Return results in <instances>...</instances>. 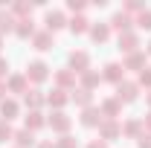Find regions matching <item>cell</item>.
Segmentation results:
<instances>
[{
	"label": "cell",
	"mask_w": 151,
	"mask_h": 148,
	"mask_svg": "<svg viewBox=\"0 0 151 148\" xmlns=\"http://www.w3.org/2000/svg\"><path fill=\"white\" fill-rule=\"evenodd\" d=\"M131 15H125V12H116V15H113L111 18V23H108V26H111V29H119V32H122V35H125V32H131Z\"/></svg>",
	"instance_id": "8"
},
{
	"label": "cell",
	"mask_w": 151,
	"mask_h": 148,
	"mask_svg": "<svg viewBox=\"0 0 151 148\" xmlns=\"http://www.w3.org/2000/svg\"><path fill=\"white\" fill-rule=\"evenodd\" d=\"M76 105H81V108H90V102H93V96H90V90H84V87H78V90L70 96Z\"/></svg>",
	"instance_id": "25"
},
{
	"label": "cell",
	"mask_w": 151,
	"mask_h": 148,
	"mask_svg": "<svg viewBox=\"0 0 151 148\" xmlns=\"http://www.w3.org/2000/svg\"><path fill=\"white\" fill-rule=\"evenodd\" d=\"M137 26H139V29H151V9H142V12L137 15Z\"/></svg>",
	"instance_id": "28"
},
{
	"label": "cell",
	"mask_w": 151,
	"mask_h": 148,
	"mask_svg": "<svg viewBox=\"0 0 151 148\" xmlns=\"http://www.w3.org/2000/svg\"><path fill=\"white\" fill-rule=\"evenodd\" d=\"M18 113H20V105L15 102V99H3V102H0V116H3L6 122H9V119H15Z\"/></svg>",
	"instance_id": "14"
},
{
	"label": "cell",
	"mask_w": 151,
	"mask_h": 148,
	"mask_svg": "<svg viewBox=\"0 0 151 148\" xmlns=\"http://www.w3.org/2000/svg\"><path fill=\"white\" fill-rule=\"evenodd\" d=\"M81 125L84 128H96V125H102V111L99 108H84V113H81Z\"/></svg>",
	"instance_id": "11"
},
{
	"label": "cell",
	"mask_w": 151,
	"mask_h": 148,
	"mask_svg": "<svg viewBox=\"0 0 151 148\" xmlns=\"http://www.w3.org/2000/svg\"><path fill=\"white\" fill-rule=\"evenodd\" d=\"M125 70H145V52H131V55L125 58V64H122Z\"/></svg>",
	"instance_id": "15"
},
{
	"label": "cell",
	"mask_w": 151,
	"mask_h": 148,
	"mask_svg": "<svg viewBox=\"0 0 151 148\" xmlns=\"http://www.w3.org/2000/svg\"><path fill=\"white\" fill-rule=\"evenodd\" d=\"M64 23H67V18H64V12H47V29H50V32H55V29H61V26H64Z\"/></svg>",
	"instance_id": "22"
},
{
	"label": "cell",
	"mask_w": 151,
	"mask_h": 148,
	"mask_svg": "<svg viewBox=\"0 0 151 148\" xmlns=\"http://www.w3.org/2000/svg\"><path fill=\"white\" fill-rule=\"evenodd\" d=\"M15 15H9V12H0V32H9V29H15Z\"/></svg>",
	"instance_id": "27"
},
{
	"label": "cell",
	"mask_w": 151,
	"mask_h": 148,
	"mask_svg": "<svg viewBox=\"0 0 151 148\" xmlns=\"http://www.w3.org/2000/svg\"><path fill=\"white\" fill-rule=\"evenodd\" d=\"M142 125H145V128L151 131V113H148V116H145V119H142Z\"/></svg>",
	"instance_id": "39"
},
{
	"label": "cell",
	"mask_w": 151,
	"mask_h": 148,
	"mask_svg": "<svg viewBox=\"0 0 151 148\" xmlns=\"http://www.w3.org/2000/svg\"><path fill=\"white\" fill-rule=\"evenodd\" d=\"M15 12H18V15H26V12H29V3H18Z\"/></svg>",
	"instance_id": "34"
},
{
	"label": "cell",
	"mask_w": 151,
	"mask_h": 148,
	"mask_svg": "<svg viewBox=\"0 0 151 148\" xmlns=\"http://www.w3.org/2000/svg\"><path fill=\"white\" fill-rule=\"evenodd\" d=\"M119 50H122L125 55L137 52V50H139V38H137V32H125V35H119Z\"/></svg>",
	"instance_id": "7"
},
{
	"label": "cell",
	"mask_w": 151,
	"mask_h": 148,
	"mask_svg": "<svg viewBox=\"0 0 151 148\" xmlns=\"http://www.w3.org/2000/svg\"><path fill=\"white\" fill-rule=\"evenodd\" d=\"M70 70H73V73H87V70H90V55L81 52V50L70 52Z\"/></svg>",
	"instance_id": "4"
},
{
	"label": "cell",
	"mask_w": 151,
	"mask_h": 148,
	"mask_svg": "<svg viewBox=\"0 0 151 148\" xmlns=\"http://www.w3.org/2000/svg\"><path fill=\"white\" fill-rule=\"evenodd\" d=\"M0 47H3V38H0Z\"/></svg>",
	"instance_id": "42"
},
{
	"label": "cell",
	"mask_w": 151,
	"mask_h": 148,
	"mask_svg": "<svg viewBox=\"0 0 151 148\" xmlns=\"http://www.w3.org/2000/svg\"><path fill=\"white\" fill-rule=\"evenodd\" d=\"M67 9H70V12H84V3H81V0H70Z\"/></svg>",
	"instance_id": "32"
},
{
	"label": "cell",
	"mask_w": 151,
	"mask_h": 148,
	"mask_svg": "<svg viewBox=\"0 0 151 148\" xmlns=\"http://www.w3.org/2000/svg\"><path fill=\"white\" fill-rule=\"evenodd\" d=\"M12 137H15L12 125H9L6 119H0V142H6V139H12Z\"/></svg>",
	"instance_id": "29"
},
{
	"label": "cell",
	"mask_w": 151,
	"mask_h": 148,
	"mask_svg": "<svg viewBox=\"0 0 151 148\" xmlns=\"http://www.w3.org/2000/svg\"><path fill=\"white\" fill-rule=\"evenodd\" d=\"M87 148H108V145H105V139H93V142H90Z\"/></svg>",
	"instance_id": "36"
},
{
	"label": "cell",
	"mask_w": 151,
	"mask_h": 148,
	"mask_svg": "<svg viewBox=\"0 0 151 148\" xmlns=\"http://www.w3.org/2000/svg\"><path fill=\"white\" fill-rule=\"evenodd\" d=\"M44 125H47V119L41 116V111H29V113H26V119H23V128L32 131V134H35L38 128H44Z\"/></svg>",
	"instance_id": "13"
},
{
	"label": "cell",
	"mask_w": 151,
	"mask_h": 148,
	"mask_svg": "<svg viewBox=\"0 0 151 148\" xmlns=\"http://www.w3.org/2000/svg\"><path fill=\"white\" fill-rule=\"evenodd\" d=\"M3 93H9L6 90V81H0V102H3Z\"/></svg>",
	"instance_id": "37"
},
{
	"label": "cell",
	"mask_w": 151,
	"mask_h": 148,
	"mask_svg": "<svg viewBox=\"0 0 151 148\" xmlns=\"http://www.w3.org/2000/svg\"><path fill=\"white\" fill-rule=\"evenodd\" d=\"M90 38H93L96 44H105V41L111 38V26H108V23H93V26H90Z\"/></svg>",
	"instance_id": "16"
},
{
	"label": "cell",
	"mask_w": 151,
	"mask_h": 148,
	"mask_svg": "<svg viewBox=\"0 0 151 148\" xmlns=\"http://www.w3.org/2000/svg\"><path fill=\"white\" fill-rule=\"evenodd\" d=\"M119 134H122V125L116 119H102V125H99V137L102 139H116Z\"/></svg>",
	"instance_id": "5"
},
{
	"label": "cell",
	"mask_w": 151,
	"mask_h": 148,
	"mask_svg": "<svg viewBox=\"0 0 151 148\" xmlns=\"http://www.w3.org/2000/svg\"><path fill=\"white\" fill-rule=\"evenodd\" d=\"M55 148H76V139H73V137H67V134H64V137H61V139L55 142Z\"/></svg>",
	"instance_id": "31"
},
{
	"label": "cell",
	"mask_w": 151,
	"mask_h": 148,
	"mask_svg": "<svg viewBox=\"0 0 151 148\" xmlns=\"http://www.w3.org/2000/svg\"><path fill=\"white\" fill-rule=\"evenodd\" d=\"M23 102H26V108H29V111H38V108L44 105V96H41L38 90H26V96H23Z\"/></svg>",
	"instance_id": "24"
},
{
	"label": "cell",
	"mask_w": 151,
	"mask_h": 148,
	"mask_svg": "<svg viewBox=\"0 0 151 148\" xmlns=\"http://www.w3.org/2000/svg\"><path fill=\"white\" fill-rule=\"evenodd\" d=\"M47 125H50L52 131H58V134L64 137V134L70 131V125H73V122H70V116H67L64 111H55L52 116H50V119H47Z\"/></svg>",
	"instance_id": "3"
},
{
	"label": "cell",
	"mask_w": 151,
	"mask_h": 148,
	"mask_svg": "<svg viewBox=\"0 0 151 148\" xmlns=\"http://www.w3.org/2000/svg\"><path fill=\"white\" fill-rule=\"evenodd\" d=\"M137 145H139V148H151V134H142V137H139V142H137Z\"/></svg>",
	"instance_id": "33"
},
{
	"label": "cell",
	"mask_w": 151,
	"mask_h": 148,
	"mask_svg": "<svg viewBox=\"0 0 151 148\" xmlns=\"http://www.w3.org/2000/svg\"><path fill=\"white\" fill-rule=\"evenodd\" d=\"M47 102H50V105H52L55 111H61V108H64V105L70 102V96H67V90H58V87H55V90L47 96Z\"/></svg>",
	"instance_id": "21"
},
{
	"label": "cell",
	"mask_w": 151,
	"mask_h": 148,
	"mask_svg": "<svg viewBox=\"0 0 151 148\" xmlns=\"http://www.w3.org/2000/svg\"><path fill=\"white\" fill-rule=\"evenodd\" d=\"M12 139L18 142V148H32V145H35V134H32V131H26V128L15 131V137H12Z\"/></svg>",
	"instance_id": "18"
},
{
	"label": "cell",
	"mask_w": 151,
	"mask_h": 148,
	"mask_svg": "<svg viewBox=\"0 0 151 148\" xmlns=\"http://www.w3.org/2000/svg\"><path fill=\"white\" fill-rule=\"evenodd\" d=\"M26 84H29L26 73H18V75H12V78L6 81V90L9 93H23V96H26Z\"/></svg>",
	"instance_id": "12"
},
{
	"label": "cell",
	"mask_w": 151,
	"mask_h": 148,
	"mask_svg": "<svg viewBox=\"0 0 151 148\" xmlns=\"http://www.w3.org/2000/svg\"><path fill=\"white\" fill-rule=\"evenodd\" d=\"M55 84H58V90L73 87V84H76V73H73V70H58V73H55Z\"/></svg>",
	"instance_id": "19"
},
{
	"label": "cell",
	"mask_w": 151,
	"mask_h": 148,
	"mask_svg": "<svg viewBox=\"0 0 151 148\" xmlns=\"http://www.w3.org/2000/svg\"><path fill=\"white\" fill-rule=\"evenodd\" d=\"M70 29H73L76 35H81V32H90V20L78 15V18H73V20H70Z\"/></svg>",
	"instance_id": "26"
},
{
	"label": "cell",
	"mask_w": 151,
	"mask_h": 148,
	"mask_svg": "<svg viewBox=\"0 0 151 148\" xmlns=\"http://www.w3.org/2000/svg\"><path fill=\"white\" fill-rule=\"evenodd\" d=\"M139 96V84L137 81H122V84H116V99L119 102H134Z\"/></svg>",
	"instance_id": "2"
},
{
	"label": "cell",
	"mask_w": 151,
	"mask_h": 148,
	"mask_svg": "<svg viewBox=\"0 0 151 148\" xmlns=\"http://www.w3.org/2000/svg\"><path fill=\"white\" fill-rule=\"evenodd\" d=\"M26 78L35 81V84H41V81L50 78V67H47L44 61H29V67H26Z\"/></svg>",
	"instance_id": "1"
},
{
	"label": "cell",
	"mask_w": 151,
	"mask_h": 148,
	"mask_svg": "<svg viewBox=\"0 0 151 148\" xmlns=\"http://www.w3.org/2000/svg\"><path fill=\"white\" fill-rule=\"evenodd\" d=\"M137 84H139V87H148V90H151V67L139 70V78H137Z\"/></svg>",
	"instance_id": "30"
},
{
	"label": "cell",
	"mask_w": 151,
	"mask_h": 148,
	"mask_svg": "<svg viewBox=\"0 0 151 148\" xmlns=\"http://www.w3.org/2000/svg\"><path fill=\"white\" fill-rule=\"evenodd\" d=\"M122 75H125V67H122V64H116V61L105 64V73H102V78H105V81H113V84H122Z\"/></svg>",
	"instance_id": "6"
},
{
	"label": "cell",
	"mask_w": 151,
	"mask_h": 148,
	"mask_svg": "<svg viewBox=\"0 0 151 148\" xmlns=\"http://www.w3.org/2000/svg\"><path fill=\"white\" fill-rule=\"evenodd\" d=\"M38 148H55V142H38Z\"/></svg>",
	"instance_id": "38"
},
{
	"label": "cell",
	"mask_w": 151,
	"mask_h": 148,
	"mask_svg": "<svg viewBox=\"0 0 151 148\" xmlns=\"http://www.w3.org/2000/svg\"><path fill=\"white\" fill-rule=\"evenodd\" d=\"M6 70H9V61H6V58H0V78L6 75Z\"/></svg>",
	"instance_id": "35"
},
{
	"label": "cell",
	"mask_w": 151,
	"mask_h": 148,
	"mask_svg": "<svg viewBox=\"0 0 151 148\" xmlns=\"http://www.w3.org/2000/svg\"><path fill=\"white\" fill-rule=\"evenodd\" d=\"M99 111H102V116H105V119H116V116H119V111H122V102H119L116 96H113V99H105Z\"/></svg>",
	"instance_id": "10"
},
{
	"label": "cell",
	"mask_w": 151,
	"mask_h": 148,
	"mask_svg": "<svg viewBox=\"0 0 151 148\" xmlns=\"http://www.w3.org/2000/svg\"><path fill=\"white\" fill-rule=\"evenodd\" d=\"M99 81H102V75L93 73V70L81 73V87H84V90H93V87H99Z\"/></svg>",
	"instance_id": "23"
},
{
	"label": "cell",
	"mask_w": 151,
	"mask_h": 148,
	"mask_svg": "<svg viewBox=\"0 0 151 148\" xmlns=\"http://www.w3.org/2000/svg\"><path fill=\"white\" fill-rule=\"evenodd\" d=\"M32 44H35V50H41V52H47V50H52V32L50 29H44V32H35L32 35Z\"/></svg>",
	"instance_id": "9"
},
{
	"label": "cell",
	"mask_w": 151,
	"mask_h": 148,
	"mask_svg": "<svg viewBox=\"0 0 151 148\" xmlns=\"http://www.w3.org/2000/svg\"><path fill=\"white\" fill-rule=\"evenodd\" d=\"M15 35H18V38H32V35H35L32 18H20L18 23H15Z\"/></svg>",
	"instance_id": "20"
},
{
	"label": "cell",
	"mask_w": 151,
	"mask_h": 148,
	"mask_svg": "<svg viewBox=\"0 0 151 148\" xmlns=\"http://www.w3.org/2000/svg\"><path fill=\"white\" fill-rule=\"evenodd\" d=\"M148 55H151V44H148Z\"/></svg>",
	"instance_id": "41"
},
{
	"label": "cell",
	"mask_w": 151,
	"mask_h": 148,
	"mask_svg": "<svg viewBox=\"0 0 151 148\" xmlns=\"http://www.w3.org/2000/svg\"><path fill=\"white\" fill-rule=\"evenodd\" d=\"M142 128H145V125H142V119H137V116H134V119H128V122L122 125V134H125V137H137V139H139V137H142Z\"/></svg>",
	"instance_id": "17"
},
{
	"label": "cell",
	"mask_w": 151,
	"mask_h": 148,
	"mask_svg": "<svg viewBox=\"0 0 151 148\" xmlns=\"http://www.w3.org/2000/svg\"><path fill=\"white\" fill-rule=\"evenodd\" d=\"M145 99H148V108H151V90H148V96H145Z\"/></svg>",
	"instance_id": "40"
}]
</instances>
